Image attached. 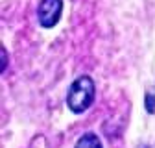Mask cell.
<instances>
[{
	"mask_svg": "<svg viewBox=\"0 0 155 148\" xmlns=\"http://www.w3.org/2000/svg\"><path fill=\"white\" fill-rule=\"evenodd\" d=\"M94 100V82L89 76H80L68 89L67 104L74 113H83L87 107H91Z\"/></svg>",
	"mask_w": 155,
	"mask_h": 148,
	"instance_id": "obj_1",
	"label": "cell"
},
{
	"mask_svg": "<svg viewBox=\"0 0 155 148\" xmlns=\"http://www.w3.org/2000/svg\"><path fill=\"white\" fill-rule=\"evenodd\" d=\"M61 11H63L61 0H41V4L37 8V17L41 26L54 28L61 18Z\"/></svg>",
	"mask_w": 155,
	"mask_h": 148,
	"instance_id": "obj_2",
	"label": "cell"
},
{
	"mask_svg": "<svg viewBox=\"0 0 155 148\" xmlns=\"http://www.w3.org/2000/svg\"><path fill=\"white\" fill-rule=\"evenodd\" d=\"M76 148H102V143L94 133H85V135L80 137Z\"/></svg>",
	"mask_w": 155,
	"mask_h": 148,
	"instance_id": "obj_3",
	"label": "cell"
},
{
	"mask_svg": "<svg viewBox=\"0 0 155 148\" xmlns=\"http://www.w3.org/2000/svg\"><path fill=\"white\" fill-rule=\"evenodd\" d=\"M146 109L150 111V113H153V111H155V98L153 96H146Z\"/></svg>",
	"mask_w": 155,
	"mask_h": 148,
	"instance_id": "obj_4",
	"label": "cell"
},
{
	"mask_svg": "<svg viewBox=\"0 0 155 148\" xmlns=\"http://www.w3.org/2000/svg\"><path fill=\"white\" fill-rule=\"evenodd\" d=\"M6 61H8V54H6V50H2V70L6 69Z\"/></svg>",
	"mask_w": 155,
	"mask_h": 148,
	"instance_id": "obj_5",
	"label": "cell"
}]
</instances>
